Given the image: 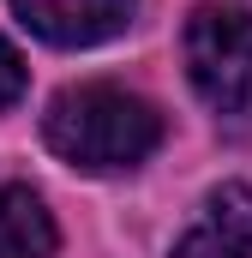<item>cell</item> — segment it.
<instances>
[{
  "label": "cell",
  "instance_id": "2",
  "mask_svg": "<svg viewBox=\"0 0 252 258\" xmlns=\"http://www.w3.org/2000/svg\"><path fill=\"white\" fill-rule=\"evenodd\" d=\"M186 78L210 108L252 102V12L240 6H198L186 18Z\"/></svg>",
  "mask_w": 252,
  "mask_h": 258
},
{
  "label": "cell",
  "instance_id": "1",
  "mask_svg": "<svg viewBox=\"0 0 252 258\" xmlns=\"http://www.w3.org/2000/svg\"><path fill=\"white\" fill-rule=\"evenodd\" d=\"M42 138H48V150L66 156L72 168L114 174V168L144 162L162 144V114L144 96L120 90V84H72V90H60L48 102Z\"/></svg>",
  "mask_w": 252,
  "mask_h": 258
},
{
  "label": "cell",
  "instance_id": "3",
  "mask_svg": "<svg viewBox=\"0 0 252 258\" xmlns=\"http://www.w3.org/2000/svg\"><path fill=\"white\" fill-rule=\"evenodd\" d=\"M12 12L54 48H90V42L120 36L138 0H12Z\"/></svg>",
  "mask_w": 252,
  "mask_h": 258
},
{
  "label": "cell",
  "instance_id": "6",
  "mask_svg": "<svg viewBox=\"0 0 252 258\" xmlns=\"http://www.w3.org/2000/svg\"><path fill=\"white\" fill-rule=\"evenodd\" d=\"M18 96H24V60H18V48L0 36V108L18 102Z\"/></svg>",
  "mask_w": 252,
  "mask_h": 258
},
{
  "label": "cell",
  "instance_id": "5",
  "mask_svg": "<svg viewBox=\"0 0 252 258\" xmlns=\"http://www.w3.org/2000/svg\"><path fill=\"white\" fill-rule=\"evenodd\" d=\"M60 228L30 186H0V258H54Z\"/></svg>",
  "mask_w": 252,
  "mask_h": 258
},
{
  "label": "cell",
  "instance_id": "4",
  "mask_svg": "<svg viewBox=\"0 0 252 258\" xmlns=\"http://www.w3.org/2000/svg\"><path fill=\"white\" fill-rule=\"evenodd\" d=\"M174 258H252V192L246 186H222L198 210Z\"/></svg>",
  "mask_w": 252,
  "mask_h": 258
}]
</instances>
